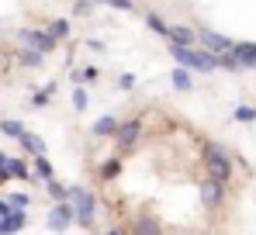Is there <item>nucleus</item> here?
<instances>
[{
  "mask_svg": "<svg viewBox=\"0 0 256 235\" xmlns=\"http://www.w3.org/2000/svg\"><path fill=\"white\" fill-rule=\"evenodd\" d=\"M35 170H38V176H45V180H52V166H48V162H45L42 156L35 159Z\"/></svg>",
  "mask_w": 256,
  "mask_h": 235,
  "instance_id": "obj_5",
  "label": "nucleus"
},
{
  "mask_svg": "<svg viewBox=\"0 0 256 235\" xmlns=\"http://www.w3.org/2000/svg\"><path fill=\"white\" fill-rule=\"evenodd\" d=\"M176 56H180V62H187V66H208L204 56H190L187 48H176Z\"/></svg>",
  "mask_w": 256,
  "mask_h": 235,
  "instance_id": "obj_3",
  "label": "nucleus"
},
{
  "mask_svg": "<svg viewBox=\"0 0 256 235\" xmlns=\"http://www.w3.org/2000/svg\"><path fill=\"white\" fill-rule=\"evenodd\" d=\"M108 235H122V232H118V228H114V232H108Z\"/></svg>",
  "mask_w": 256,
  "mask_h": 235,
  "instance_id": "obj_7",
  "label": "nucleus"
},
{
  "mask_svg": "<svg viewBox=\"0 0 256 235\" xmlns=\"http://www.w3.org/2000/svg\"><path fill=\"white\" fill-rule=\"evenodd\" d=\"M73 200H76V218L86 225L90 214H94V194H86V190H73Z\"/></svg>",
  "mask_w": 256,
  "mask_h": 235,
  "instance_id": "obj_2",
  "label": "nucleus"
},
{
  "mask_svg": "<svg viewBox=\"0 0 256 235\" xmlns=\"http://www.w3.org/2000/svg\"><path fill=\"white\" fill-rule=\"evenodd\" d=\"M0 132H7V135H24V128H21V124H14V121H4V124H0Z\"/></svg>",
  "mask_w": 256,
  "mask_h": 235,
  "instance_id": "obj_6",
  "label": "nucleus"
},
{
  "mask_svg": "<svg viewBox=\"0 0 256 235\" xmlns=\"http://www.w3.org/2000/svg\"><path fill=\"white\" fill-rule=\"evenodd\" d=\"M114 128H118V121H114V118H100V121L94 124V132H97V135H108V132H114Z\"/></svg>",
  "mask_w": 256,
  "mask_h": 235,
  "instance_id": "obj_4",
  "label": "nucleus"
},
{
  "mask_svg": "<svg viewBox=\"0 0 256 235\" xmlns=\"http://www.w3.org/2000/svg\"><path fill=\"white\" fill-rule=\"evenodd\" d=\"M70 218H73V208H70V200H62V204L48 214V228L62 232V228H70Z\"/></svg>",
  "mask_w": 256,
  "mask_h": 235,
  "instance_id": "obj_1",
  "label": "nucleus"
}]
</instances>
